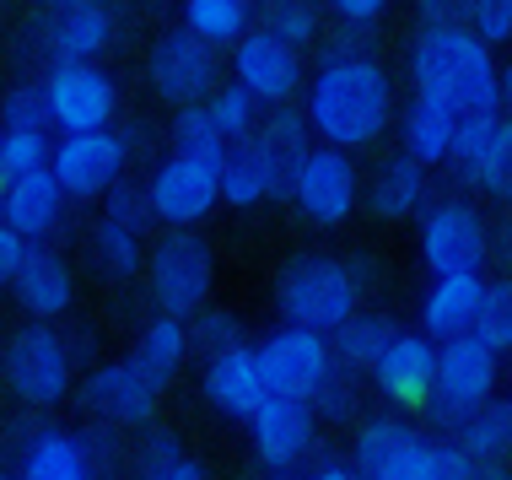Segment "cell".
<instances>
[{"label": "cell", "mask_w": 512, "mask_h": 480, "mask_svg": "<svg viewBox=\"0 0 512 480\" xmlns=\"http://www.w3.org/2000/svg\"><path fill=\"white\" fill-rule=\"evenodd\" d=\"M302 114L318 146L335 152H367L399 119L394 76L378 54H340V60H318L302 87Z\"/></svg>", "instance_id": "cell-1"}, {"label": "cell", "mask_w": 512, "mask_h": 480, "mask_svg": "<svg viewBox=\"0 0 512 480\" xmlns=\"http://www.w3.org/2000/svg\"><path fill=\"white\" fill-rule=\"evenodd\" d=\"M405 65H410V92L448 103L459 119L502 114V108H496V71H502V65H496V49L480 44L464 22L415 27Z\"/></svg>", "instance_id": "cell-2"}, {"label": "cell", "mask_w": 512, "mask_h": 480, "mask_svg": "<svg viewBox=\"0 0 512 480\" xmlns=\"http://www.w3.org/2000/svg\"><path fill=\"white\" fill-rule=\"evenodd\" d=\"M362 281L367 270L340 254H297L275 276V313H281V324L335 335L345 319L362 313Z\"/></svg>", "instance_id": "cell-3"}, {"label": "cell", "mask_w": 512, "mask_h": 480, "mask_svg": "<svg viewBox=\"0 0 512 480\" xmlns=\"http://www.w3.org/2000/svg\"><path fill=\"white\" fill-rule=\"evenodd\" d=\"M415 227H421V265L432 276H486L491 270V216L475 195L464 189L432 195Z\"/></svg>", "instance_id": "cell-4"}, {"label": "cell", "mask_w": 512, "mask_h": 480, "mask_svg": "<svg viewBox=\"0 0 512 480\" xmlns=\"http://www.w3.org/2000/svg\"><path fill=\"white\" fill-rule=\"evenodd\" d=\"M141 276L157 313L195 319L216 292V249L200 238V227H162V238L146 249Z\"/></svg>", "instance_id": "cell-5"}, {"label": "cell", "mask_w": 512, "mask_h": 480, "mask_svg": "<svg viewBox=\"0 0 512 480\" xmlns=\"http://www.w3.org/2000/svg\"><path fill=\"white\" fill-rule=\"evenodd\" d=\"M0 383L11 389V400L27 410H54L76 394V362L65 351V335L54 324L27 319L17 335L0 346Z\"/></svg>", "instance_id": "cell-6"}, {"label": "cell", "mask_w": 512, "mask_h": 480, "mask_svg": "<svg viewBox=\"0 0 512 480\" xmlns=\"http://www.w3.org/2000/svg\"><path fill=\"white\" fill-rule=\"evenodd\" d=\"M496 383H502V356L486 351L475 335H459V340H442L437 346V373H432V394H426V421L453 437L475 416L486 400H496Z\"/></svg>", "instance_id": "cell-7"}, {"label": "cell", "mask_w": 512, "mask_h": 480, "mask_svg": "<svg viewBox=\"0 0 512 480\" xmlns=\"http://www.w3.org/2000/svg\"><path fill=\"white\" fill-rule=\"evenodd\" d=\"M351 470L362 480H437V437L405 410H367L351 427Z\"/></svg>", "instance_id": "cell-8"}, {"label": "cell", "mask_w": 512, "mask_h": 480, "mask_svg": "<svg viewBox=\"0 0 512 480\" xmlns=\"http://www.w3.org/2000/svg\"><path fill=\"white\" fill-rule=\"evenodd\" d=\"M286 200L308 227L318 232H335L356 216L362 205V168H356L351 152H335V146H308L297 157L292 178H286Z\"/></svg>", "instance_id": "cell-9"}, {"label": "cell", "mask_w": 512, "mask_h": 480, "mask_svg": "<svg viewBox=\"0 0 512 480\" xmlns=\"http://www.w3.org/2000/svg\"><path fill=\"white\" fill-rule=\"evenodd\" d=\"M49 103V130L54 135H87L108 130L119 119V81L98 60H54L38 71Z\"/></svg>", "instance_id": "cell-10"}, {"label": "cell", "mask_w": 512, "mask_h": 480, "mask_svg": "<svg viewBox=\"0 0 512 480\" xmlns=\"http://www.w3.org/2000/svg\"><path fill=\"white\" fill-rule=\"evenodd\" d=\"M76 400L92 416V427L108 432H146L157 421L162 405V383H151L130 356H114V362H92L87 378L76 383Z\"/></svg>", "instance_id": "cell-11"}, {"label": "cell", "mask_w": 512, "mask_h": 480, "mask_svg": "<svg viewBox=\"0 0 512 480\" xmlns=\"http://www.w3.org/2000/svg\"><path fill=\"white\" fill-rule=\"evenodd\" d=\"M141 184H146V200H151V222L200 227L221 205V162L189 157V152H162Z\"/></svg>", "instance_id": "cell-12"}, {"label": "cell", "mask_w": 512, "mask_h": 480, "mask_svg": "<svg viewBox=\"0 0 512 480\" xmlns=\"http://www.w3.org/2000/svg\"><path fill=\"white\" fill-rule=\"evenodd\" d=\"M130 157H135V141L114 125L87 135H54L49 173L65 189V200L87 205V200H103L119 178H130Z\"/></svg>", "instance_id": "cell-13"}, {"label": "cell", "mask_w": 512, "mask_h": 480, "mask_svg": "<svg viewBox=\"0 0 512 480\" xmlns=\"http://www.w3.org/2000/svg\"><path fill=\"white\" fill-rule=\"evenodd\" d=\"M448 173L464 195H486L496 205H512V119L507 114L464 119L459 141L448 152Z\"/></svg>", "instance_id": "cell-14"}, {"label": "cell", "mask_w": 512, "mask_h": 480, "mask_svg": "<svg viewBox=\"0 0 512 480\" xmlns=\"http://www.w3.org/2000/svg\"><path fill=\"white\" fill-rule=\"evenodd\" d=\"M227 65H232V81H238L259 108L297 103L302 87H308V54L281 44V38H270L265 27H248L238 44L227 49Z\"/></svg>", "instance_id": "cell-15"}, {"label": "cell", "mask_w": 512, "mask_h": 480, "mask_svg": "<svg viewBox=\"0 0 512 480\" xmlns=\"http://www.w3.org/2000/svg\"><path fill=\"white\" fill-rule=\"evenodd\" d=\"M146 81L168 108H195L221 87V54L184 27H168L146 54Z\"/></svg>", "instance_id": "cell-16"}, {"label": "cell", "mask_w": 512, "mask_h": 480, "mask_svg": "<svg viewBox=\"0 0 512 480\" xmlns=\"http://www.w3.org/2000/svg\"><path fill=\"white\" fill-rule=\"evenodd\" d=\"M254 356H259V373H265V389L281 394V400H313L318 383L335 373L329 335H313V329H297V324H275L270 335H259Z\"/></svg>", "instance_id": "cell-17"}, {"label": "cell", "mask_w": 512, "mask_h": 480, "mask_svg": "<svg viewBox=\"0 0 512 480\" xmlns=\"http://www.w3.org/2000/svg\"><path fill=\"white\" fill-rule=\"evenodd\" d=\"M248 427V448H254V459L265 464L270 475H297L302 464L318 459V416L308 400H281V394H270L265 405L254 410V416L243 421Z\"/></svg>", "instance_id": "cell-18"}, {"label": "cell", "mask_w": 512, "mask_h": 480, "mask_svg": "<svg viewBox=\"0 0 512 480\" xmlns=\"http://www.w3.org/2000/svg\"><path fill=\"white\" fill-rule=\"evenodd\" d=\"M27 38H33L27 54H38L44 65H54V60H103L119 38V22L103 0H81L71 11H44V22Z\"/></svg>", "instance_id": "cell-19"}, {"label": "cell", "mask_w": 512, "mask_h": 480, "mask_svg": "<svg viewBox=\"0 0 512 480\" xmlns=\"http://www.w3.org/2000/svg\"><path fill=\"white\" fill-rule=\"evenodd\" d=\"M6 448H11V475L17 480H98L81 432L54 427V421H17Z\"/></svg>", "instance_id": "cell-20"}, {"label": "cell", "mask_w": 512, "mask_h": 480, "mask_svg": "<svg viewBox=\"0 0 512 480\" xmlns=\"http://www.w3.org/2000/svg\"><path fill=\"white\" fill-rule=\"evenodd\" d=\"M432 373H437V346L421 329H394V340L383 346V356L372 362V389L383 394L389 410H421L432 394Z\"/></svg>", "instance_id": "cell-21"}, {"label": "cell", "mask_w": 512, "mask_h": 480, "mask_svg": "<svg viewBox=\"0 0 512 480\" xmlns=\"http://www.w3.org/2000/svg\"><path fill=\"white\" fill-rule=\"evenodd\" d=\"M6 292L33 324H60L65 313L76 308V270H71V259H65L60 249L33 243Z\"/></svg>", "instance_id": "cell-22"}, {"label": "cell", "mask_w": 512, "mask_h": 480, "mask_svg": "<svg viewBox=\"0 0 512 480\" xmlns=\"http://www.w3.org/2000/svg\"><path fill=\"white\" fill-rule=\"evenodd\" d=\"M200 394H205V405H211L216 416H227V421H248V416H254V410L270 400L254 346H232V351L205 356V367H200Z\"/></svg>", "instance_id": "cell-23"}, {"label": "cell", "mask_w": 512, "mask_h": 480, "mask_svg": "<svg viewBox=\"0 0 512 480\" xmlns=\"http://www.w3.org/2000/svg\"><path fill=\"white\" fill-rule=\"evenodd\" d=\"M65 216H71V200H65V189L54 184L49 168L6 178V195H0V222L17 232V238L49 243L54 232L65 227Z\"/></svg>", "instance_id": "cell-24"}, {"label": "cell", "mask_w": 512, "mask_h": 480, "mask_svg": "<svg viewBox=\"0 0 512 480\" xmlns=\"http://www.w3.org/2000/svg\"><path fill=\"white\" fill-rule=\"evenodd\" d=\"M286 178H292V168L275 162L265 146H259V135L232 141L227 157H221V205H232V211L270 205V200L286 195Z\"/></svg>", "instance_id": "cell-25"}, {"label": "cell", "mask_w": 512, "mask_h": 480, "mask_svg": "<svg viewBox=\"0 0 512 480\" xmlns=\"http://www.w3.org/2000/svg\"><path fill=\"white\" fill-rule=\"evenodd\" d=\"M362 195H367V211L378 216V222H415V216L432 205V168H421L415 157L394 152L372 168Z\"/></svg>", "instance_id": "cell-26"}, {"label": "cell", "mask_w": 512, "mask_h": 480, "mask_svg": "<svg viewBox=\"0 0 512 480\" xmlns=\"http://www.w3.org/2000/svg\"><path fill=\"white\" fill-rule=\"evenodd\" d=\"M480 297H486V276H432V286H426V297H421V319H415V329H421L432 346L475 335Z\"/></svg>", "instance_id": "cell-27"}, {"label": "cell", "mask_w": 512, "mask_h": 480, "mask_svg": "<svg viewBox=\"0 0 512 480\" xmlns=\"http://www.w3.org/2000/svg\"><path fill=\"white\" fill-rule=\"evenodd\" d=\"M459 125H464V119L453 114L448 103L410 92V103L399 108V119H394L399 152L415 157L421 168H448V152H453V141H459Z\"/></svg>", "instance_id": "cell-28"}, {"label": "cell", "mask_w": 512, "mask_h": 480, "mask_svg": "<svg viewBox=\"0 0 512 480\" xmlns=\"http://www.w3.org/2000/svg\"><path fill=\"white\" fill-rule=\"evenodd\" d=\"M189 356H195V346H189V319H168V313H157V319H146L141 329H135L130 362L141 367L151 383H162V389L184 373Z\"/></svg>", "instance_id": "cell-29"}, {"label": "cell", "mask_w": 512, "mask_h": 480, "mask_svg": "<svg viewBox=\"0 0 512 480\" xmlns=\"http://www.w3.org/2000/svg\"><path fill=\"white\" fill-rule=\"evenodd\" d=\"M453 443L464 448L480 470H496V464H512V394H496L453 432Z\"/></svg>", "instance_id": "cell-30"}, {"label": "cell", "mask_w": 512, "mask_h": 480, "mask_svg": "<svg viewBox=\"0 0 512 480\" xmlns=\"http://www.w3.org/2000/svg\"><path fill=\"white\" fill-rule=\"evenodd\" d=\"M178 27L195 33L200 44H211L216 54H227L254 27V0H184L178 6Z\"/></svg>", "instance_id": "cell-31"}, {"label": "cell", "mask_w": 512, "mask_h": 480, "mask_svg": "<svg viewBox=\"0 0 512 480\" xmlns=\"http://www.w3.org/2000/svg\"><path fill=\"white\" fill-rule=\"evenodd\" d=\"M87 259H92V270H98L103 281H135L146 270V232L98 216L92 232H87Z\"/></svg>", "instance_id": "cell-32"}, {"label": "cell", "mask_w": 512, "mask_h": 480, "mask_svg": "<svg viewBox=\"0 0 512 480\" xmlns=\"http://www.w3.org/2000/svg\"><path fill=\"white\" fill-rule=\"evenodd\" d=\"M394 319H383V313H356V319H345L335 335H329V351H335V367H345V373L367 378L372 362L383 356V346L394 340Z\"/></svg>", "instance_id": "cell-33"}, {"label": "cell", "mask_w": 512, "mask_h": 480, "mask_svg": "<svg viewBox=\"0 0 512 480\" xmlns=\"http://www.w3.org/2000/svg\"><path fill=\"white\" fill-rule=\"evenodd\" d=\"M254 27L308 54L324 38V0H254Z\"/></svg>", "instance_id": "cell-34"}, {"label": "cell", "mask_w": 512, "mask_h": 480, "mask_svg": "<svg viewBox=\"0 0 512 480\" xmlns=\"http://www.w3.org/2000/svg\"><path fill=\"white\" fill-rule=\"evenodd\" d=\"M254 135H259V146H265L275 162H286V168H297V157L313 146V130H308V114H302V103L265 108Z\"/></svg>", "instance_id": "cell-35"}, {"label": "cell", "mask_w": 512, "mask_h": 480, "mask_svg": "<svg viewBox=\"0 0 512 480\" xmlns=\"http://www.w3.org/2000/svg\"><path fill=\"white\" fill-rule=\"evenodd\" d=\"M475 340L486 351H496L507 362L512 356V276H486V297H480V319H475Z\"/></svg>", "instance_id": "cell-36"}, {"label": "cell", "mask_w": 512, "mask_h": 480, "mask_svg": "<svg viewBox=\"0 0 512 480\" xmlns=\"http://www.w3.org/2000/svg\"><path fill=\"white\" fill-rule=\"evenodd\" d=\"M184 459H189L184 443H178L168 427H146L141 437H135V448L124 454V475L130 480H168Z\"/></svg>", "instance_id": "cell-37"}, {"label": "cell", "mask_w": 512, "mask_h": 480, "mask_svg": "<svg viewBox=\"0 0 512 480\" xmlns=\"http://www.w3.org/2000/svg\"><path fill=\"white\" fill-rule=\"evenodd\" d=\"M168 152H189V157H211L221 162L227 157V141H221L211 108L195 103V108H173V125H168Z\"/></svg>", "instance_id": "cell-38"}, {"label": "cell", "mask_w": 512, "mask_h": 480, "mask_svg": "<svg viewBox=\"0 0 512 480\" xmlns=\"http://www.w3.org/2000/svg\"><path fill=\"white\" fill-rule=\"evenodd\" d=\"M308 405H313L318 427H356V421H362V378L335 367V373L318 383V394Z\"/></svg>", "instance_id": "cell-39"}, {"label": "cell", "mask_w": 512, "mask_h": 480, "mask_svg": "<svg viewBox=\"0 0 512 480\" xmlns=\"http://www.w3.org/2000/svg\"><path fill=\"white\" fill-rule=\"evenodd\" d=\"M205 108H211V119H216V130H221V141H227V146L248 141V135L259 130V114H265V108L248 98L238 81H221L211 98H205Z\"/></svg>", "instance_id": "cell-40"}, {"label": "cell", "mask_w": 512, "mask_h": 480, "mask_svg": "<svg viewBox=\"0 0 512 480\" xmlns=\"http://www.w3.org/2000/svg\"><path fill=\"white\" fill-rule=\"evenodd\" d=\"M0 130H49V103H44V81L38 76H22L0 92Z\"/></svg>", "instance_id": "cell-41"}, {"label": "cell", "mask_w": 512, "mask_h": 480, "mask_svg": "<svg viewBox=\"0 0 512 480\" xmlns=\"http://www.w3.org/2000/svg\"><path fill=\"white\" fill-rule=\"evenodd\" d=\"M189 346H195L200 356H216V351H232V346H248L243 335V319L232 308L221 303H205L195 319H189Z\"/></svg>", "instance_id": "cell-42"}, {"label": "cell", "mask_w": 512, "mask_h": 480, "mask_svg": "<svg viewBox=\"0 0 512 480\" xmlns=\"http://www.w3.org/2000/svg\"><path fill=\"white\" fill-rule=\"evenodd\" d=\"M54 135L49 130H0V178H22L49 168Z\"/></svg>", "instance_id": "cell-43"}, {"label": "cell", "mask_w": 512, "mask_h": 480, "mask_svg": "<svg viewBox=\"0 0 512 480\" xmlns=\"http://www.w3.org/2000/svg\"><path fill=\"white\" fill-rule=\"evenodd\" d=\"M103 216H108V222H119V227L146 232L151 227V200H146L141 178H119V184L103 195Z\"/></svg>", "instance_id": "cell-44"}, {"label": "cell", "mask_w": 512, "mask_h": 480, "mask_svg": "<svg viewBox=\"0 0 512 480\" xmlns=\"http://www.w3.org/2000/svg\"><path fill=\"white\" fill-rule=\"evenodd\" d=\"M464 27L480 38L486 49H507L512 44V0H469Z\"/></svg>", "instance_id": "cell-45"}, {"label": "cell", "mask_w": 512, "mask_h": 480, "mask_svg": "<svg viewBox=\"0 0 512 480\" xmlns=\"http://www.w3.org/2000/svg\"><path fill=\"white\" fill-rule=\"evenodd\" d=\"M372 44H378V38H372V27H335V33L329 38H318V60H340V54H372Z\"/></svg>", "instance_id": "cell-46"}, {"label": "cell", "mask_w": 512, "mask_h": 480, "mask_svg": "<svg viewBox=\"0 0 512 480\" xmlns=\"http://www.w3.org/2000/svg\"><path fill=\"white\" fill-rule=\"evenodd\" d=\"M394 0H324V11L335 22L345 27H372V22H383V11H389Z\"/></svg>", "instance_id": "cell-47"}, {"label": "cell", "mask_w": 512, "mask_h": 480, "mask_svg": "<svg viewBox=\"0 0 512 480\" xmlns=\"http://www.w3.org/2000/svg\"><path fill=\"white\" fill-rule=\"evenodd\" d=\"M437 480H480V464L453 437H437Z\"/></svg>", "instance_id": "cell-48"}, {"label": "cell", "mask_w": 512, "mask_h": 480, "mask_svg": "<svg viewBox=\"0 0 512 480\" xmlns=\"http://www.w3.org/2000/svg\"><path fill=\"white\" fill-rule=\"evenodd\" d=\"M491 265L512 276V205H496L491 216Z\"/></svg>", "instance_id": "cell-49"}, {"label": "cell", "mask_w": 512, "mask_h": 480, "mask_svg": "<svg viewBox=\"0 0 512 480\" xmlns=\"http://www.w3.org/2000/svg\"><path fill=\"white\" fill-rule=\"evenodd\" d=\"M415 17H421V27L464 22V17H469V0H415Z\"/></svg>", "instance_id": "cell-50"}, {"label": "cell", "mask_w": 512, "mask_h": 480, "mask_svg": "<svg viewBox=\"0 0 512 480\" xmlns=\"http://www.w3.org/2000/svg\"><path fill=\"white\" fill-rule=\"evenodd\" d=\"M27 249H33V243H27V238H17V232H11L6 222H0V286H11V276L22 270Z\"/></svg>", "instance_id": "cell-51"}, {"label": "cell", "mask_w": 512, "mask_h": 480, "mask_svg": "<svg viewBox=\"0 0 512 480\" xmlns=\"http://www.w3.org/2000/svg\"><path fill=\"white\" fill-rule=\"evenodd\" d=\"M60 335H65V351H71L76 373H81V367H92V356H98V329H92V324H71V329H60Z\"/></svg>", "instance_id": "cell-52"}, {"label": "cell", "mask_w": 512, "mask_h": 480, "mask_svg": "<svg viewBox=\"0 0 512 480\" xmlns=\"http://www.w3.org/2000/svg\"><path fill=\"white\" fill-rule=\"evenodd\" d=\"M302 480H362V475L351 470V459H313V470Z\"/></svg>", "instance_id": "cell-53"}, {"label": "cell", "mask_w": 512, "mask_h": 480, "mask_svg": "<svg viewBox=\"0 0 512 480\" xmlns=\"http://www.w3.org/2000/svg\"><path fill=\"white\" fill-rule=\"evenodd\" d=\"M496 108L512 119V60H502V71H496Z\"/></svg>", "instance_id": "cell-54"}, {"label": "cell", "mask_w": 512, "mask_h": 480, "mask_svg": "<svg viewBox=\"0 0 512 480\" xmlns=\"http://www.w3.org/2000/svg\"><path fill=\"white\" fill-rule=\"evenodd\" d=\"M168 480H205V464H200V459H184Z\"/></svg>", "instance_id": "cell-55"}, {"label": "cell", "mask_w": 512, "mask_h": 480, "mask_svg": "<svg viewBox=\"0 0 512 480\" xmlns=\"http://www.w3.org/2000/svg\"><path fill=\"white\" fill-rule=\"evenodd\" d=\"M44 11H71V6H81V0H38Z\"/></svg>", "instance_id": "cell-56"}, {"label": "cell", "mask_w": 512, "mask_h": 480, "mask_svg": "<svg viewBox=\"0 0 512 480\" xmlns=\"http://www.w3.org/2000/svg\"><path fill=\"white\" fill-rule=\"evenodd\" d=\"M480 480H512V470H507V464H496V470H480Z\"/></svg>", "instance_id": "cell-57"}, {"label": "cell", "mask_w": 512, "mask_h": 480, "mask_svg": "<svg viewBox=\"0 0 512 480\" xmlns=\"http://www.w3.org/2000/svg\"><path fill=\"white\" fill-rule=\"evenodd\" d=\"M265 480H297V475H265Z\"/></svg>", "instance_id": "cell-58"}, {"label": "cell", "mask_w": 512, "mask_h": 480, "mask_svg": "<svg viewBox=\"0 0 512 480\" xmlns=\"http://www.w3.org/2000/svg\"><path fill=\"white\" fill-rule=\"evenodd\" d=\"M0 480H17V475H11V470H0Z\"/></svg>", "instance_id": "cell-59"}, {"label": "cell", "mask_w": 512, "mask_h": 480, "mask_svg": "<svg viewBox=\"0 0 512 480\" xmlns=\"http://www.w3.org/2000/svg\"><path fill=\"white\" fill-rule=\"evenodd\" d=\"M0 195H6V178H0Z\"/></svg>", "instance_id": "cell-60"}]
</instances>
